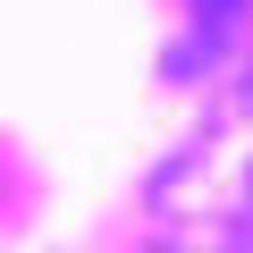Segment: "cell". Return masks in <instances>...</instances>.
Returning a JSON list of instances; mask_svg holds the SVG:
<instances>
[{
  "instance_id": "obj_1",
  "label": "cell",
  "mask_w": 253,
  "mask_h": 253,
  "mask_svg": "<svg viewBox=\"0 0 253 253\" xmlns=\"http://www.w3.org/2000/svg\"><path fill=\"white\" fill-rule=\"evenodd\" d=\"M194 9H211V17H228V9H236V0H194Z\"/></svg>"
}]
</instances>
